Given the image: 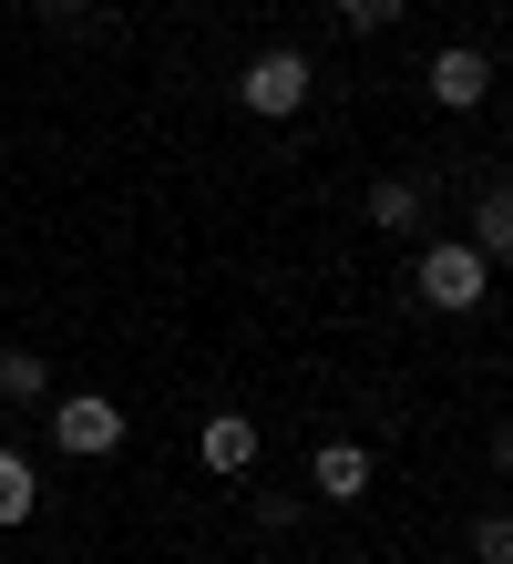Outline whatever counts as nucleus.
I'll return each instance as SVG.
<instances>
[{"mask_svg": "<svg viewBox=\"0 0 513 564\" xmlns=\"http://www.w3.org/2000/svg\"><path fill=\"white\" fill-rule=\"evenodd\" d=\"M410 297H421L431 318H472L493 297L483 247H472V237H421V247H410Z\"/></svg>", "mask_w": 513, "mask_h": 564, "instance_id": "f257e3e1", "label": "nucleus"}, {"mask_svg": "<svg viewBox=\"0 0 513 564\" xmlns=\"http://www.w3.org/2000/svg\"><path fill=\"white\" fill-rule=\"evenodd\" d=\"M308 83H319V73H308V52H257L247 62V73H236V104H247L257 123H288V113H308Z\"/></svg>", "mask_w": 513, "mask_h": 564, "instance_id": "f03ea898", "label": "nucleus"}, {"mask_svg": "<svg viewBox=\"0 0 513 564\" xmlns=\"http://www.w3.org/2000/svg\"><path fill=\"white\" fill-rule=\"evenodd\" d=\"M52 421V442L73 452V462H103V452H124V411L103 401V390H62V401H42Z\"/></svg>", "mask_w": 513, "mask_h": 564, "instance_id": "7ed1b4c3", "label": "nucleus"}, {"mask_svg": "<svg viewBox=\"0 0 513 564\" xmlns=\"http://www.w3.org/2000/svg\"><path fill=\"white\" fill-rule=\"evenodd\" d=\"M195 462H205L216 482H247V473H257V421H247V411H205Z\"/></svg>", "mask_w": 513, "mask_h": 564, "instance_id": "20e7f679", "label": "nucleus"}, {"mask_svg": "<svg viewBox=\"0 0 513 564\" xmlns=\"http://www.w3.org/2000/svg\"><path fill=\"white\" fill-rule=\"evenodd\" d=\"M421 83H431V104H441V113H472V104L493 93V62L472 52V42H452V52H431V73H421Z\"/></svg>", "mask_w": 513, "mask_h": 564, "instance_id": "39448f33", "label": "nucleus"}, {"mask_svg": "<svg viewBox=\"0 0 513 564\" xmlns=\"http://www.w3.org/2000/svg\"><path fill=\"white\" fill-rule=\"evenodd\" d=\"M370 226H381V237H421L431 226V185L421 175H381L370 185Z\"/></svg>", "mask_w": 513, "mask_h": 564, "instance_id": "423d86ee", "label": "nucleus"}, {"mask_svg": "<svg viewBox=\"0 0 513 564\" xmlns=\"http://www.w3.org/2000/svg\"><path fill=\"white\" fill-rule=\"evenodd\" d=\"M308 482H319V503H360V492H370V452L360 442H319Z\"/></svg>", "mask_w": 513, "mask_h": 564, "instance_id": "0eeeda50", "label": "nucleus"}, {"mask_svg": "<svg viewBox=\"0 0 513 564\" xmlns=\"http://www.w3.org/2000/svg\"><path fill=\"white\" fill-rule=\"evenodd\" d=\"M472 247H483V268H513V185L503 175L472 195Z\"/></svg>", "mask_w": 513, "mask_h": 564, "instance_id": "6e6552de", "label": "nucleus"}, {"mask_svg": "<svg viewBox=\"0 0 513 564\" xmlns=\"http://www.w3.org/2000/svg\"><path fill=\"white\" fill-rule=\"evenodd\" d=\"M31 503H42V473H31V462L0 442V523H31Z\"/></svg>", "mask_w": 513, "mask_h": 564, "instance_id": "1a4fd4ad", "label": "nucleus"}, {"mask_svg": "<svg viewBox=\"0 0 513 564\" xmlns=\"http://www.w3.org/2000/svg\"><path fill=\"white\" fill-rule=\"evenodd\" d=\"M0 401H52V370H42V349H0Z\"/></svg>", "mask_w": 513, "mask_h": 564, "instance_id": "9d476101", "label": "nucleus"}, {"mask_svg": "<svg viewBox=\"0 0 513 564\" xmlns=\"http://www.w3.org/2000/svg\"><path fill=\"white\" fill-rule=\"evenodd\" d=\"M472 564H513V503L472 513Z\"/></svg>", "mask_w": 513, "mask_h": 564, "instance_id": "9b49d317", "label": "nucleus"}, {"mask_svg": "<svg viewBox=\"0 0 513 564\" xmlns=\"http://www.w3.org/2000/svg\"><path fill=\"white\" fill-rule=\"evenodd\" d=\"M339 21L370 42V31H391V21H400V0H339Z\"/></svg>", "mask_w": 513, "mask_h": 564, "instance_id": "f8f14e48", "label": "nucleus"}, {"mask_svg": "<svg viewBox=\"0 0 513 564\" xmlns=\"http://www.w3.org/2000/svg\"><path fill=\"white\" fill-rule=\"evenodd\" d=\"M493 473H513V421H493Z\"/></svg>", "mask_w": 513, "mask_h": 564, "instance_id": "ddd939ff", "label": "nucleus"}, {"mask_svg": "<svg viewBox=\"0 0 513 564\" xmlns=\"http://www.w3.org/2000/svg\"><path fill=\"white\" fill-rule=\"evenodd\" d=\"M31 11H42V21H73V11H83V0H31Z\"/></svg>", "mask_w": 513, "mask_h": 564, "instance_id": "4468645a", "label": "nucleus"}]
</instances>
